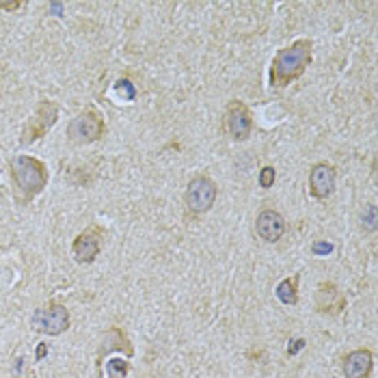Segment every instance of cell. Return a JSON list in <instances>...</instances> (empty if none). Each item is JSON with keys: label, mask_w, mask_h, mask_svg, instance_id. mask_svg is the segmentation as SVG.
<instances>
[{"label": "cell", "mask_w": 378, "mask_h": 378, "mask_svg": "<svg viewBox=\"0 0 378 378\" xmlns=\"http://www.w3.org/2000/svg\"><path fill=\"white\" fill-rule=\"evenodd\" d=\"M313 59V41L311 39H296L294 43L286 45L277 52L270 65V87L272 89H286L296 78L305 74Z\"/></svg>", "instance_id": "obj_1"}, {"label": "cell", "mask_w": 378, "mask_h": 378, "mask_svg": "<svg viewBox=\"0 0 378 378\" xmlns=\"http://www.w3.org/2000/svg\"><path fill=\"white\" fill-rule=\"evenodd\" d=\"M9 171L22 204L33 201L48 186V167L33 156H13L9 162Z\"/></svg>", "instance_id": "obj_2"}, {"label": "cell", "mask_w": 378, "mask_h": 378, "mask_svg": "<svg viewBox=\"0 0 378 378\" xmlns=\"http://www.w3.org/2000/svg\"><path fill=\"white\" fill-rule=\"evenodd\" d=\"M106 132V121L96 109H87L78 113L70 126H67V136L76 145H91L100 140Z\"/></svg>", "instance_id": "obj_3"}, {"label": "cell", "mask_w": 378, "mask_h": 378, "mask_svg": "<svg viewBox=\"0 0 378 378\" xmlns=\"http://www.w3.org/2000/svg\"><path fill=\"white\" fill-rule=\"evenodd\" d=\"M57 121H59V104L52 102V100H45V98L39 100L35 115L28 119V123L22 130L20 143L22 145H33L35 140H39V138H43L45 134H48L55 128Z\"/></svg>", "instance_id": "obj_4"}, {"label": "cell", "mask_w": 378, "mask_h": 378, "mask_svg": "<svg viewBox=\"0 0 378 378\" xmlns=\"http://www.w3.org/2000/svg\"><path fill=\"white\" fill-rule=\"evenodd\" d=\"M218 197V186L212 177L208 175H197L188 184L186 193H184V204L193 214H204L212 210Z\"/></svg>", "instance_id": "obj_5"}, {"label": "cell", "mask_w": 378, "mask_h": 378, "mask_svg": "<svg viewBox=\"0 0 378 378\" xmlns=\"http://www.w3.org/2000/svg\"><path fill=\"white\" fill-rule=\"evenodd\" d=\"M33 328L43 335H61L70 328V311L61 303H48L33 316Z\"/></svg>", "instance_id": "obj_6"}, {"label": "cell", "mask_w": 378, "mask_h": 378, "mask_svg": "<svg viewBox=\"0 0 378 378\" xmlns=\"http://www.w3.org/2000/svg\"><path fill=\"white\" fill-rule=\"evenodd\" d=\"M102 238H104V229L93 223L89 229L80 231L74 243H72V253H74V260L78 264H91L100 255V249H102Z\"/></svg>", "instance_id": "obj_7"}, {"label": "cell", "mask_w": 378, "mask_h": 378, "mask_svg": "<svg viewBox=\"0 0 378 378\" xmlns=\"http://www.w3.org/2000/svg\"><path fill=\"white\" fill-rule=\"evenodd\" d=\"M227 117V130L233 140H247L253 132V115L249 106L240 100H231L225 111Z\"/></svg>", "instance_id": "obj_8"}, {"label": "cell", "mask_w": 378, "mask_h": 378, "mask_svg": "<svg viewBox=\"0 0 378 378\" xmlns=\"http://www.w3.org/2000/svg\"><path fill=\"white\" fill-rule=\"evenodd\" d=\"M338 182V169L328 162H316L309 173V195L313 199H326L333 195Z\"/></svg>", "instance_id": "obj_9"}, {"label": "cell", "mask_w": 378, "mask_h": 378, "mask_svg": "<svg viewBox=\"0 0 378 378\" xmlns=\"http://www.w3.org/2000/svg\"><path fill=\"white\" fill-rule=\"evenodd\" d=\"M288 225L277 210H262L255 218V233L264 243H277L283 238Z\"/></svg>", "instance_id": "obj_10"}, {"label": "cell", "mask_w": 378, "mask_h": 378, "mask_svg": "<svg viewBox=\"0 0 378 378\" xmlns=\"http://www.w3.org/2000/svg\"><path fill=\"white\" fill-rule=\"evenodd\" d=\"M316 307L324 316H340L346 309V296L335 283H320L316 290Z\"/></svg>", "instance_id": "obj_11"}, {"label": "cell", "mask_w": 378, "mask_h": 378, "mask_svg": "<svg viewBox=\"0 0 378 378\" xmlns=\"http://www.w3.org/2000/svg\"><path fill=\"white\" fill-rule=\"evenodd\" d=\"M342 367L346 378H369L374 367V355L367 348H357L344 357Z\"/></svg>", "instance_id": "obj_12"}, {"label": "cell", "mask_w": 378, "mask_h": 378, "mask_svg": "<svg viewBox=\"0 0 378 378\" xmlns=\"http://www.w3.org/2000/svg\"><path fill=\"white\" fill-rule=\"evenodd\" d=\"M111 350H123L128 357L134 352V348H132V344H130V340L126 338V333L121 328H111L109 333H106V338H104V346H102V350H100V355L104 352H111Z\"/></svg>", "instance_id": "obj_13"}, {"label": "cell", "mask_w": 378, "mask_h": 378, "mask_svg": "<svg viewBox=\"0 0 378 378\" xmlns=\"http://www.w3.org/2000/svg\"><path fill=\"white\" fill-rule=\"evenodd\" d=\"M277 299L283 305H296L299 303V274L283 279L279 286H277Z\"/></svg>", "instance_id": "obj_14"}, {"label": "cell", "mask_w": 378, "mask_h": 378, "mask_svg": "<svg viewBox=\"0 0 378 378\" xmlns=\"http://www.w3.org/2000/svg\"><path fill=\"white\" fill-rule=\"evenodd\" d=\"M128 372H130V363H128L126 359L115 357V359H111V361L106 363V374H109V378H126Z\"/></svg>", "instance_id": "obj_15"}, {"label": "cell", "mask_w": 378, "mask_h": 378, "mask_svg": "<svg viewBox=\"0 0 378 378\" xmlns=\"http://www.w3.org/2000/svg\"><path fill=\"white\" fill-rule=\"evenodd\" d=\"M361 223L367 231H376V204H369L363 214H361Z\"/></svg>", "instance_id": "obj_16"}, {"label": "cell", "mask_w": 378, "mask_h": 378, "mask_svg": "<svg viewBox=\"0 0 378 378\" xmlns=\"http://www.w3.org/2000/svg\"><path fill=\"white\" fill-rule=\"evenodd\" d=\"M277 182V171H274V167H264L262 171H260V186L262 188H272V184Z\"/></svg>", "instance_id": "obj_17"}, {"label": "cell", "mask_w": 378, "mask_h": 378, "mask_svg": "<svg viewBox=\"0 0 378 378\" xmlns=\"http://www.w3.org/2000/svg\"><path fill=\"white\" fill-rule=\"evenodd\" d=\"M115 89H117V93H119V96H121V93H126V98H128V100H132V98L136 96L134 84H132L130 80H119V82L115 84Z\"/></svg>", "instance_id": "obj_18"}, {"label": "cell", "mask_w": 378, "mask_h": 378, "mask_svg": "<svg viewBox=\"0 0 378 378\" xmlns=\"http://www.w3.org/2000/svg\"><path fill=\"white\" fill-rule=\"evenodd\" d=\"M333 245H330V243H313L311 245V253L313 255H328V253H333Z\"/></svg>", "instance_id": "obj_19"}, {"label": "cell", "mask_w": 378, "mask_h": 378, "mask_svg": "<svg viewBox=\"0 0 378 378\" xmlns=\"http://www.w3.org/2000/svg\"><path fill=\"white\" fill-rule=\"evenodd\" d=\"M24 5H26V3H22V0H20V3H18V0H16V3H5V0H0V11L16 13V11H20Z\"/></svg>", "instance_id": "obj_20"}, {"label": "cell", "mask_w": 378, "mask_h": 378, "mask_svg": "<svg viewBox=\"0 0 378 378\" xmlns=\"http://www.w3.org/2000/svg\"><path fill=\"white\" fill-rule=\"evenodd\" d=\"M290 344H292V346L288 348V352H290V355H294L299 348H303V346H305V340H296V342H290Z\"/></svg>", "instance_id": "obj_21"}, {"label": "cell", "mask_w": 378, "mask_h": 378, "mask_svg": "<svg viewBox=\"0 0 378 378\" xmlns=\"http://www.w3.org/2000/svg\"><path fill=\"white\" fill-rule=\"evenodd\" d=\"M45 352H48V348H45V346L41 344V346L37 348V359H43V357H45Z\"/></svg>", "instance_id": "obj_22"}]
</instances>
